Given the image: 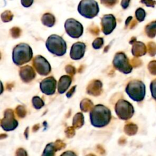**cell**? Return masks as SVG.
Wrapping results in <instances>:
<instances>
[{"label": "cell", "mask_w": 156, "mask_h": 156, "mask_svg": "<svg viewBox=\"0 0 156 156\" xmlns=\"http://www.w3.org/2000/svg\"><path fill=\"white\" fill-rule=\"evenodd\" d=\"M90 118L93 126L98 128L105 127L111 120V111L104 105H96L90 110Z\"/></svg>", "instance_id": "6da1fadb"}, {"label": "cell", "mask_w": 156, "mask_h": 156, "mask_svg": "<svg viewBox=\"0 0 156 156\" xmlns=\"http://www.w3.org/2000/svg\"><path fill=\"white\" fill-rule=\"evenodd\" d=\"M33 52L31 47L26 43L17 44L12 52V60L17 66H21L30 61L32 58Z\"/></svg>", "instance_id": "7a4b0ae2"}, {"label": "cell", "mask_w": 156, "mask_h": 156, "mask_svg": "<svg viewBox=\"0 0 156 156\" xmlns=\"http://www.w3.org/2000/svg\"><path fill=\"white\" fill-rule=\"evenodd\" d=\"M46 46L51 53L57 56H62L66 52V41L62 37L55 34H52L48 38Z\"/></svg>", "instance_id": "3957f363"}, {"label": "cell", "mask_w": 156, "mask_h": 156, "mask_svg": "<svg viewBox=\"0 0 156 156\" xmlns=\"http://www.w3.org/2000/svg\"><path fill=\"white\" fill-rule=\"evenodd\" d=\"M126 92L134 101L141 102L145 96L146 87L144 83L139 80L130 81L126 87Z\"/></svg>", "instance_id": "277c9868"}, {"label": "cell", "mask_w": 156, "mask_h": 156, "mask_svg": "<svg viewBox=\"0 0 156 156\" xmlns=\"http://www.w3.org/2000/svg\"><path fill=\"white\" fill-rule=\"evenodd\" d=\"M77 10L83 17L91 19L98 14L99 8L95 0H81L78 5Z\"/></svg>", "instance_id": "5b68a950"}, {"label": "cell", "mask_w": 156, "mask_h": 156, "mask_svg": "<svg viewBox=\"0 0 156 156\" xmlns=\"http://www.w3.org/2000/svg\"><path fill=\"white\" fill-rule=\"evenodd\" d=\"M115 112L118 117L122 120H127L132 117L134 114L133 105L127 101L119 99L115 104Z\"/></svg>", "instance_id": "8992f818"}, {"label": "cell", "mask_w": 156, "mask_h": 156, "mask_svg": "<svg viewBox=\"0 0 156 156\" xmlns=\"http://www.w3.org/2000/svg\"><path fill=\"white\" fill-rule=\"evenodd\" d=\"M113 66L119 71L124 74H129L132 71V66L126 55L122 52H117L113 58Z\"/></svg>", "instance_id": "52a82bcc"}, {"label": "cell", "mask_w": 156, "mask_h": 156, "mask_svg": "<svg viewBox=\"0 0 156 156\" xmlns=\"http://www.w3.org/2000/svg\"><path fill=\"white\" fill-rule=\"evenodd\" d=\"M65 29L67 34L73 38H78L83 32L82 24L74 18H69L65 23Z\"/></svg>", "instance_id": "ba28073f"}, {"label": "cell", "mask_w": 156, "mask_h": 156, "mask_svg": "<svg viewBox=\"0 0 156 156\" xmlns=\"http://www.w3.org/2000/svg\"><path fill=\"white\" fill-rule=\"evenodd\" d=\"M18 125L17 120L15 118L14 112L12 109L8 108L4 112V116L1 119V126L6 132L15 130Z\"/></svg>", "instance_id": "9c48e42d"}, {"label": "cell", "mask_w": 156, "mask_h": 156, "mask_svg": "<svg viewBox=\"0 0 156 156\" xmlns=\"http://www.w3.org/2000/svg\"><path fill=\"white\" fill-rule=\"evenodd\" d=\"M32 64L37 72L41 76H47L51 71V67L48 61L40 55L34 57Z\"/></svg>", "instance_id": "30bf717a"}, {"label": "cell", "mask_w": 156, "mask_h": 156, "mask_svg": "<svg viewBox=\"0 0 156 156\" xmlns=\"http://www.w3.org/2000/svg\"><path fill=\"white\" fill-rule=\"evenodd\" d=\"M101 24L102 32L105 35H109L116 26V18L112 14L104 15L101 18Z\"/></svg>", "instance_id": "8fae6325"}, {"label": "cell", "mask_w": 156, "mask_h": 156, "mask_svg": "<svg viewBox=\"0 0 156 156\" xmlns=\"http://www.w3.org/2000/svg\"><path fill=\"white\" fill-rule=\"evenodd\" d=\"M57 81L52 76L48 77L43 79L40 83V88L42 93L46 95L54 94L56 89Z\"/></svg>", "instance_id": "7c38bea8"}, {"label": "cell", "mask_w": 156, "mask_h": 156, "mask_svg": "<svg viewBox=\"0 0 156 156\" xmlns=\"http://www.w3.org/2000/svg\"><path fill=\"white\" fill-rule=\"evenodd\" d=\"M85 49L86 45L82 42L78 41L74 43L70 50V57L75 60L81 59L84 56Z\"/></svg>", "instance_id": "4fadbf2b"}, {"label": "cell", "mask_w": 156, "mask_h": 156, "mask_svg": "<svg viewBox=\"0 0 156 156\" xmlns=\"http://www.w3.org/2000/svg\"><path fill=\"white\" fill-rule=\"evenodd\" d=\"M65 146V143L60 140H57L54 143H49L46 146L42 155L54 156L57 151L64 149Z\"/></svg>", "instance_id": "5bb4252c"}, {"label": "cell", "mask_w": 156, "mask_h": 156, "mask_svg": "<svg viewBox=\"0 0 156 156\" xmlns=\"http://www.w3.org/2000/svg\"><path fill=\"white\" fill-rule=\"evenodd\" d=\"M36 76L34 68L29 65H25L20 68V76L21 80L25 83L31 82Z\"/></svg>", "instance_id": "9a60e30c"}, {"label": "cell", "mask_w": 156, "mask_h": 156, "mask_svg": "<svg viewBox=\"0 0 156 156\" xmlns=\"http://www.w3.org/2000/svg\"><path fill=\"white\" fill-rule=\"evenodd\" d=\"M102 91V83L99 80H93L89 83L87 87L88 94L98 96H99Z\"/></svg>", "instance_id": "2e32d148"}, {"label": "cell", "mask_w": 156, "mask_h": 156, "mask_svg": "<svg viewBox=\"0 0 156 156\" xmlns=\"http://www.w3.org/2000/svg\"><path fill=\"white\" fill-rule=\"evenodd\" d=\"M72 82V78L70 76L68 75H63L60 77L58 85V92L60 94L64 93L69 88Z\"/></svg>", "instance_id": "e0dca14e"}, {"label": "cell", "mask_w": 156, "mask_h": 156, "mask_svg": "<svg viewBox=\"0 0 156 156\" xmlns=\"http://www.w3.org/2000/svg\"><path fill=\"white\" fill-rule=\"evenodd\" d=\"M147 48L144 43L141 41H135L132 44V54L135 57H141L146 54Z\"/></svg>", "instance_id": "ac0fdd59"}, {"label": "cell", "mask_w": 156, "mask_h": 156, "mask_svg": "<svg viewBox=\"0 0 156 156\" xmlns=\"http://www.w3.org/2000/svg\"><path fill=\"white\" fill-rule=\"evenodd\" d=\"M41 20L43 25L51 27L54 25L55 22V18L52 14L50 13H46L43 15Z\"/></svg>", "instance_id": "d6986e66"}, {"label": "cell", "mask_w": 156, "mask_h": 156, "mask_svg": "<svg viewBox=\"0 0 156 156\" xmlns=\"http://www.w3.org/2000/svg\"><path fill=\"white\" fill-rule=\"evenodd\" d=\"M84 124V116L81 112L77 113L73 119V126L75 129H79Z\"/></svg>", "instance_id": "ffe728a7"}, {"label": "cell", "mask_w": 156, "mask_h": 156, "mask_svg": "<svg viewBox=\"0 0 156 156\" xmlns=\"http://www.w3.org/2000/svg\"><path fill=\"white\" fill-rule=\"evenodd\" d=\"M145 32L149 37H155L156 35V21L148 24L145 27Z\"/></svg>", "instance_id": "44dd1931"}, {"label": "cell", "mask_w": 156, "mask_h": 156, "mask_svg": "<svg viewBox=\"0 0 156 156\" xmlns=\"http://www.w3.org/2000/svg\"><path fill=\"white\" fill-rule=\"evenodd\" d=\"M80 107L83 112H87L92 109L93 107V103L90 99L85 98L80 102Z\"/></svg>", "instance_id": "7402d4cb"}, {"label": "cell", "mask_w": 156, "mask_h": 156, "mask_svg": "<svg viewBox=\"0 0 156 156\" xmlns=\"http://www.w3.org/2000/svg\"><path fill=\"white\" fill-rule=\"evenodd\" d=\"M124 131L126 134L129 136L134 135L138 131V126L133 123H128L125 125L124 128Z\"/></svg>", "instance_id": "603a6c76"}, {"label": "cell", "mask_w": 156, "mask_h": 156, "mask_svg": "<svg viewBox=\"0 0 156 156\" xmlns=\"http://www.w3.org/2000/svg\"><path fill=\"white\" fill-rule=\"evenodd\" d=\"M33 106L36 109H40L44 105V102L43 99L39 96H34L32 99Z\"/></svg>", "instance_id": "cb8c5ba5"}, {"label": "cell", "mask_w": 156, "mask_h": 156, "mask_svg": "<svg viewBox=\"0 0 156 156\" xmlns=\"http://www.w3.org/2000/svg\"><path fill=\"white\" fill-rule=\"evenodd\" d=\"M1 17V20L3 22L7 23V22L12 21V20L13 19V15L11 11L5 10L3 13H2Z\"/></svg>", "instance_id": "d4e9b609"}, {"label": "cell", "mask_w": 156, "mask_h": 156, "mask_svg": "<svg viewBox=\"0 0 156 156\" xmlns=\"http://www.w3.org/2000/svg\"><path fill=\"white\" fill-rule=\"evenodd\" d=\"M135 16L136 20L139 22H141L144 21L146 16V12L142 8H138L135 11Z\"/></svg>", "instance_id": "484cf974"}, {"label": "cell", "mask_w": 156, "mask_h": 156, "mask_svg": "<svg viewBox=\"0 0 156 156\" xmlns=\"http://www.w3.org/2000/svg\"><path fill=\"white\" fill-rule=\"evenodd\" d=\"M15 112L16 115L21 118H24L27 113L26 109L23 105H18L15 109Z\"/></svg>", "instance_id": "4316f807"}, {"label": "cell", "mask_w": 156, "mask_h": 156, "mask_svg": "<svg viewBox=\"0 0 156 156\" xmlns=\"http://www.w3.org/2000/svg\"><path fill=\"white\" fill-rule=\"evenodd\" d=\"M147 50L150 56H154L156 54V43L153 41L149 42L147 44Z\"/></svg>", "instance_id": "83f0119b"}, {"label": "cell", "mask_w": 156, "mask_h": 156, "mask_svg": "<svg viewBox=\"0 0 156 156\" xmlns=\"http://www.w3.org/2000/svg\"><path fill=\"white\" fill-rule=\"evenodd\" d=\"M104 44V39L101 37L96 38L92 43V46L94 49H100Z\"/></svg>", "instance_id": "f1b7e54d"}, {"label": "cell", "mask_w": 156, "mask_h": 156, "mask_svg": "<svg viewBox=\"0 0 156 156\" xmlns=\"http://www.w3.org/2000/svg\"><path fill=\"white\" fill-rule=\"evenodd\" d=\"M147 68L151 74L156 75V60L151 61L147 65Z\"/></svg>", "instance_id": "f546056e"}, {"label": "cell", "mask_w": 156, "mask_h": 156, "mask_svg": "<svg viewBox=\"0 0 156 156\" xmlns=\"http://www.w3.org/2000/svg\"><path fill=\"white\" fill-rule=\"evenodd\" d=\"M21 33V29L18 27H13L10 29V34L13 38H18Z\"/></svg>", "instance_id": "4dcf8cb0"}, {"label": "cell", "mask_w": 156, "mask_h": 156, "mask_svg": "<svg viewBox=\"0 0 156 156\" xmlns=\"http://www.w3.org/2000/svg\"><path fill=\"white\" fill-rule=\"evenodd\" d=\"M150 90L152 98L156 101V79L151 82L150 84Z\"/></svg>", "instance_id": "1f68e13d"}, {"label": "cell", "mask_w": 156, "mask_h": 156, "mask_svg": "<svg viewBox=\"0 0 156 156\" xmlns=\"http://www.w3.org/2000/svg\"><path fill=\"white\" fill-rule=\"evenodd\" d=\"M101 4L107 7H113L117 2L118 0H100Z\"/></svg>", "instance_id": "d6a6232c"}, {"label": "cell", "mask_w": 156, "mask_h": 156, "mask_svg": "<svg viewBox=\"0 0 156 156\" xmlns=\"http://www.w3.org/2000/svg\"><path fill=\"white\" fill-rule=\"evenodd\" d=\"M66 137L72 138L75 135V128L73 127H68L65 130Z\"/></svg>", "instance_id": "836d02e7"}, {"label": "cell", "mask_w": 156, "mask_h": 156, "mask_svg": "<svg viewBox=\"0 0 156 156\" xmlns=\"http://www.w3.org/2000/svg\"><path fill=\"white\" fill-rule=\"evenodd\" d=\"M65 71L68 74H69V75H70L71 76H74L76 73L75 68L71 65H67L65 66Z\"/></svg>", "instance_id": "e575fe53"}, {"label": "cell", "mask_w": 156, "mask_h": 156, "mask_svg": "<svg viewBox=\"0 0 156 156\" xmlns=\"http://www.w3.org/2000/svg\"><path fill=\"white\" fill-rule=\"evenodd\" d=\"M141 61L138 58H133L131 60V65L132 66L136 68L141 65Z\"/></svg>", "instance_id": "d590c367"}, {"label": "cell", "mask_w": 156, "mask_h": 156, "mask_svg": "<svg viewBox=\"0 0 156 156\" xmlns=\"http://www.w3.org/2000/svg\"><path fill=\"white\" fill-rule=\"evenodd\" d=\"M141 2L144 4L147 7H154L156 4V2L154 0H141Z\"/></svg>", "instance_id": "8d00e7d4"}, {"label": "cell", "mask_w": 156, "mask_h": 156, "mask_svg": "<svg viewBox=\"0 0 156 156\" xmlns=\"http://www.w3.org/2000/svg\"><path fill=\"white\" fill-rule=\"evenodd\" d=\"M21 4L24 7H29L34 2V0H21Z\"/></svg>", "instance_id": "74e56055"}, {"label": "cell", "mask_w": 156, "mask_h": 156, "mask_svg": "<svg viewBox=\"0 0 156 156\" xmlns=\"http://www.w3.org/2000/svg\"><path fill=\"white\" fill-rule=\"evenodd\" d=\"M90 31L93 34H94V35H98L99 33V28H98V27H97V26H93L92 27H90Z\"/></svg>", "instance_id": "f35d334b"}, {"label": "cell", "mask_w": 156, "mask_h": 156, "mask_svg": "<svg viewBox=\"0 0 156 156\" xmlns=\"http://www.w3.org/2000/svg\"><path fill=\"white\" fill-rule=\"evenodd\" d=\"M16 155H27V154L26 151L23 149V148H19L17 149L16 152Z\"/></svg>", "instance_id": "ab89813d"}, {"label": "cell", "mask_w": 156, "mask_h": 156, "mask_svg": "<svg viewBox=\"0 0 156 156\" xmlns=\"http://www.w3.org/2000/svg\"><path fill=\"white\" fill-rule=\"evenodd\" d=\"M130 0H122L121 2V7L124 9H126L128 7L129 5V2H130Z\"/></svg>", "instance_id": "60d3db41"}, {"label": "cell", "mask_w": 156, "mask_h": 156, "mask_svg": "<svg viewBox=\"0 0 156 156\" xmlns=\"http://www.w3.org/2000/svg\"><path fill=\"white\" fill-rule=\"evenodd\" d=\"M76 87V85H74V87H73L68 91V92L66 93V96H67L68 98H70V97L72 96V95L73 94V93H74V91H75Z\"/></svg>", "instance_id": "b9f144b4"}, {"label": "cell", "mask_w": 156, "mask_h": 156, "mask_svg": "<svg viewBox=\"0 0 156 156\" xmlns=\"http://www.w3.org/2000/svg\"><path fill=\"white\" fill-rule=\"evenodd\" d=\"M76 155V154L75 153H74L72 151H66L65 152H63L61 155Z\"/></svg>", "instance_id": "7bdbcfd3"}, {"label": "cell", "mask_w": 156, "mask_h": 156, "mask_svg": "<svg viewBox=\"0 0 156 156\" xmlns=\"http://www.w3.org/2000/svg\"><path fill=\"white\" fill-rule=\"evenodd\" d=\"M132 20V16H129L127 18V19L126 21V26H127L129 24V23H130V22Z\"/></svg>", "instance_id": "ee69618b"}, {"label": "cell", "mask_w": 156, "mask_h": 156, "mask_svg": "<svg viewBox=\"0 0 156 156\" xmlns=\"http://www.w3.org/2000/svg\"><path fill=\"white\" fill-rule=\"evenodd\" d=\"M38 128H39V124H36V125H35V126H34V127H33L32 130H33V131L35 132L36 130H38Z\"/></svg>", "instance_id": "f6af8a7d"}, {"label": "cell", "mask_w": 156, "mask_h": 156, "mask_svg": "<svg viewBox=\"0 0 156 156\" xmlns=\"http://www.w3.org/2000/svg\"><path fill=\"white\" fill-rule=\"evenodd\" d=\"M136 41V38L135 37H132V38H131V40L130 41V43L132 44H133L134 42H135Z\"/></svg>", "instance_id": "bcb514c9"}]
</instances>
